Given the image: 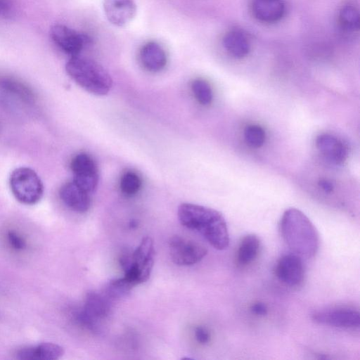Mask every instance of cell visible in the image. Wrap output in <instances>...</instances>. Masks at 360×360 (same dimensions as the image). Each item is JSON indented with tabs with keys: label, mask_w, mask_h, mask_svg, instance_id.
Returning a JSON list of instances; mask_svg holds the SVG:
<instances>
[{
	"label": "cell",
	"mask_w": 360,
	"mask_h": 360,
	"mask_svg": "<svg viewBox=\"0 0 360 360\" xmlns=\"http://www.w3.org/2000/svg\"><path fill=\"white\" fill-rule=\"evenodd\" d=\"M15 9L14 0H0V16H11Z\"/></svg>",
	"instance_id": "26"
},
{
	"label": "cell",
	"mask_w": 360,
	"mask_h": 360,
	"mask_svg": "<svg viewBox=\"0 0 360 360\" xmlns=\"http://www.w3.org/2000/svg\"><path fill=\"white\" fill-rule=\"evenodd\" d=\"M260 249V240L255 234H248L240 243L237 251V262L240 266L252 263L257 257Z\"/></svg>",
	"instance_id": "19"
},
{
	"label": "cell",
	"mask_w": 360,
	"mask_h": 360,
	"mask_svg": "<svg viewBox=\"0 0 360 360\" xmlns=\"http://www.w3.org/2000/svg\"><path fill=\"white\" fill-rule=\"evenodd\" d=\"M103 7L108 20L117 27L127 25L137 12L134 0H103Z\"/></svg>",
	"instance_id": "12"
},
{
	"label": "cell",
	"mask_w": 360,
	"mask_h": 360,
	"mask_svg": "<svg viewBox=\"0 0 360 360\" xmlns=\"http://www.w3.org/2000/svg\"><path fill=\"white\" fill-rule=\"evenodd\" d=\"M178 218L181 225L200 233L215 249L222 250L229 246V235L226 223L218 211L184 202L179 206Z\"/></svg>",
	"instance_id": "1"
},
{
	"label": "cell",
	"mask_w": 360,
	"mask_h": 360,
	"mask_svg": "<svg viewBox=\"0 0 360 360\" xmlns=\"http://www.w3.org/2000/svg\"><path fill=\"white\" fill-rule=\"evenodd\" d=\"M244 139L246 143L255 148L262 147L266 139V134L262 127L257 124L248 125L244 130Z\"/></svg>",
	"instance_id": "23"
},
{
	"label": "cell",
	"mask_w": 360,
	"mask_h": 360,
	"mask_svg": "<svg viewBox=\"0 0 360 360\" xmlns=\"http://www.w3.org/2000/svg\"><path fill=\"white\" fill-rule=\"evenodd\" d=\"M65 70L79 86L95 95L107 94L112 86L110 74L101 65L80 55L70 57Z\"/></svg>",
	"instance_id": "3"
},
{
	"label": "cell",
	"mask_w": 360,
	"mask_h": 360,
	"mask_svg": "<svg viewBox=\"0 0 360 360\" xmlns=\"http://www.w3.org/2000/svg\"><path fill=\"white\" fill-rule=\"evenodd\" d=\"M6 238L10 247L16 251L23 250L27 247V243L24 237L15 231H8Z\"/></svg>",
	"instance_id": "25"
},
{
	"label": "cell",
	"mask_w": 360,
	"mask_h": 360,
	"mask_svg": "<svg viewBox=\"0 0 360 360\" xmlns=\"http://www.w3.org/2000/svg\"><path fill=\"white\" fill-rule=\"evenodd\" d=\"M191 89L196 100L202 105H209L213 99V94L210 84L202 79H196L191 84Z\"/></svg>",
	"instance_id": "21"
},
{
	"label": "cell",
	"mask_w": 360,
	"mask_h": 360,
	"mask_svg": "<svg viewBox=\"0 0 360 360\" xmlns=\"http://www.w3.org/2000/svg\"><path fill=\"white\" fill-rule=\"evenodd\" d=\"M120 186L123 193L132 195L139 191L141 186V180L135 172H127L121 177Z\"/></svg>",
	"instance_id": "24"
},
{
	"label": "cell",
	"mask_w": 360,
	"mask_h": 360,
	"mask_svg": "<svg viewBox=\"0 0 360 360\" xmlns=\"http://www.w3.org/2000/svg\"><path fill=\"white\" fill-rule=\"evenodd\" d=\"M250 309L253 314L259 316H264L268 312V308L266 305L264 303L260 302L254 303L251 306Z\"/></svg>",
	"instance_id": "28"
},
{
	"label": "cell",
	"mask_w": 360,
	"mask_h": 360,
	"mask_svg": "<svg viewBox=\"0 0 360 360\" xmlns=\"http://www.w3.org/2000/svg\"><path fill=\"white\" fill-rule=\"evenodd\" d=\"M139 59L143 68L153 72L161 71L167 64L165 50L155 41H149L142 46L139 51Z\"/></svg>",
	"instance_id": "17"
},
{
	"label": "cell",
	"mask_w": 360,
	"mask_h": 360,
	"mask_svg": "<svg viewBox=\"0 0 360 360\" xmlns=\"http://www.w3.org/2000/svg\"><path fill=\"white\" fill-rule=\"evenodd\" d=\"M9 185L15 198L24 205L37 204L44 195V187L40 177L29 167L14 169L9 178Z\"/></svg>",
	"instance_id": "5"
},
{
	"label": "cell",
	"mask_w": 360,
	"mask_h": 360,
	"mask_svg": "<svg viewBox=\"0 0 360 360\" xmlns=\"http://www.w3.org/2000/svg\"><path fill=\"white\" fill-rule=\"evenodd\" d=\"M59 196L68 208L76 212H86L91 205L89 193L73 181L67 182L60 187Z\"/></svg>",
	"instance_id": "14"
},
{
	"label": "cell",
	"mask_w": 360,
	"mask_h": 360,
	"mask_svg": "<svg viewBox=\"0 0 360 360\" xmlns=\"http://www.w3.org/2000/svg\"><path fill=\"white\" fill-rule=\"evenodd\" d=\"M339 22L345 31L359 30L360 15L358 6L353 3H347L342 6L339 12Z\"/></svg>",
	"instance_id": "20"
},
{
	"label": "cell",
	"mask_w": 360,
	"mask_h": 360,
	"mask_svg": "<svg viewBox=\"0 0 360 360\" xmlns=\"http://www.w3.org/2000/svg\"><path fill=\"white\" fill-rule=\"evenodd\" d=\"M70 169L73 174L72 181L89 194L98 185V169L94 160L86 153L76 155L71 160Z\"/></svg>",
	"instance_id": "9"
},
{
	"label": "cell",
	"mask_w": 360,
	"mask_h": 360,
	"mask_svg": "<svg viewBox=\"0 0 360 360\" xmlns=\"http://www.w3.org/2000/svg\"><path fill=\"white\" fill-rule=\"evenodd\" d=\"M275 274L280 281L289 286H297L304 278L301 257L295 254L283 255L277 262Z\"/></svg>",
	"instance_id": "11"
},
{
	"label": "cell",
	"mask_w": 360,
	"mask_h": 360,
	"mask_svg": "<svg viewBox=\"0 0 360 360\" xmlns=\"http://www.w3.org/2000/svg\"><path fill=\"white\" fill-rule=\"evenodd\" d=\"M223 45L226 51L236 58H243L250 52V44L247 36L239 30H232L225 34Z\"/></svg>",
	"instance_id": "18"
},
{
	"label": "cell",
	"mask_w": 360,
	"mask_h": 360,
	"mask_svg": "<svg viewBox=\"0 0 360 360\" xmlns=\"http://www.w3.org/2000/svg\"><path fill=\"white\" fill-rule=\"evenodd\" d=\"M155 248L149 236L142 238L131 256L124 255L120 259L124 269V278L133 287L146 282L150 277L154 264Z\"/></svg>",
	"instance_id": "4"
},
{
	"label": "cell",
	"mask_w": 360,
	"mask_h": 360,
	"mask_svg": "<svg viewBox=\"0 0 360 360\" xmlns=\"http://www.w3.org/2000/svg\"><path fill=\"white\" fill-rule=\"evenodd\" d=\"M169 254L172 261L179 266L193 265L207 255L201 244L179 236H173L169 240Z\"/></svg>",
	"instance_id": "8"
},
{
	"label": "cell",
	"mask_w": 360,
	"mask_h": 360,
	"mask_svg": "<svg viewBox=\"0 0 360 360\" xmlns=\"http://www.w3.org/2000/svg\"><path fill=\"white\" fill-rule=\"evenodd\" d=\"M319 186L325 193H331L334 188L333 184L330 181L325 179H322L319 181Z\"/></svg>",
	"instance_id": "29"
},
{
	"label": "cell",
	"mask_w": 360,
	"mask_h": 360,
	"mask_svg": "<svg viewBox=\"0 0 360 360\" xmlns=\"http://www.w3.org/2000/svg\"><path fill=\"white\" fill-rule=\"evenodd\" d=\"M50 36L56 45L70 57L80 55L90 42L86 35L61 24L51 27Z\"/></svg>",
	"instance_id": "10"
},
{
	"label": "cell",
	"mask_w": 360,
	"mask_h": 360,
	"mask_svg": "<svg viewBox=\"0 0 360 360\" xmlns=\"http://www.w3.org/2000/svg\"><path fill=\"white\" fill-rule=\"evenodd\" d=\"M252 11L258 20L271 23L283 18L285 5L283 0H253Z\"/></svg>",
	"instance_id": "16"
},
{
	"label": "cell",
	"mask_w": 360,
	"mask_h": 360,
	"mask_svg": "<svg viewBox=\"0 0 360 360\" xmlns=\"http://www.w3.org/2000/svg\"><path fill=\"white\" fill-rule=\"evenodd\" d=\"M195 336L198 342L202 345L208 343L210 340V334L209 331L202 326L195 328Z\"/></svg>",
	"instance_id": "27"
},
{
	"label": "cell",
	"mask_w": 360,
	"mask_h": 360,
	"mask_svg": "<svg viewBox=\"0 0 360 360\" xmlns=\"http://www.w3.org/2000/svg\"><path fill=\"white\" fill-rule=\"evenodd\" d=\"M314 322L342 329H358L359 311L351 306L340 305L324 308L312 314Z\"/></svg>",
	"instance_id": "7"
},
{
	"label": "cell",
	"mask_w": 360,
	"mask_h": 360,
	"mask_svg": "<svg viewBox=\"0 0 360 360\" xmlns=\"http://www.w3.org/2000/svg\"><path fill=\"white\" fill-rule=\"evenodd\" d=\"M280 228L283 240L293 253L306 258L316 254L319 247L318 232L302 211L294 207L286 210Z\"/></svg>",
	"instance_id": "2"
},
{
	"label": "cell",
	"mask_w": 360,
	"mask_h": 360,
	"mask_svg": "<svg viewBox=\"0 0 360 360\" xmlns=\"http://www.w3.org/2000/svg\"><path fill=\"white\" fill-rule=\"evenodd\" d=\"M64 354V349L52 342H42L36 345L20 348L15 353V358L20 360H56Z\"/></svg>",
	"instance_id": "15"
},
{
	"label": "cell",
	"mask_w": 360,
	"mask_h": 360,
	"mask_svg": "<svg viewBox=\"0 0 360 360\" xmlns=\"http://www.w3.org/2000/svg\"><path fill=\"white\" fill-rule=\"evenodd\" d=\"M111 300L103 293L89 291L84 306L75 314L77 322L94 333L101 330L100 323L110 314Z\"/></svg>",
	"instance_id": "6"
},
{
	"label": "cell",
	"mask_w": 360,
	"mask_h": 360,
	"mask_svg": "<svg viewBox=\"0 0 360 360\" xmlns=\"http://www.w3.org/2000/svg\"><path fill=\"white\" fill-rule=\"evenodd\" d=\"M316 146L326 160L335 165L342 164L348 155L346 145L330 134L319 135L316 139Z\"/></svg>",
	"instance_id": "13"
},
{
	"label": "cell",
	"mask_w": 360,
	"mask_h": 360,
	"mask_svg": "<svg viewBox=\"0 0 360 360\" xmlns=\"http://www.w3.org/2000/svg\"><path fill=\"white\" fill-rule=\"evenodd\" d=\"M0 87L24 99L30 100L32 97V92L27 86L12 77H0Z\"/></svg>",
	"instance_id": "22"
}]
</instances>
